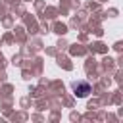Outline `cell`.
<instances>
[{"label":"cell","instance_id":"obj_1","mask_svg":"<svg viewBox=\"0 0 123 123\" xmlns=\"http://www.w3.org/2000/svg\"><path fill=\"white\" fill-rule=\"evenodd\" d=\"M73 88H75L77 96H81V98H85V96L90 92V85H88V83H75Z\"/></svg>","mask_w":123,"mask_h":123}]
</instances>
